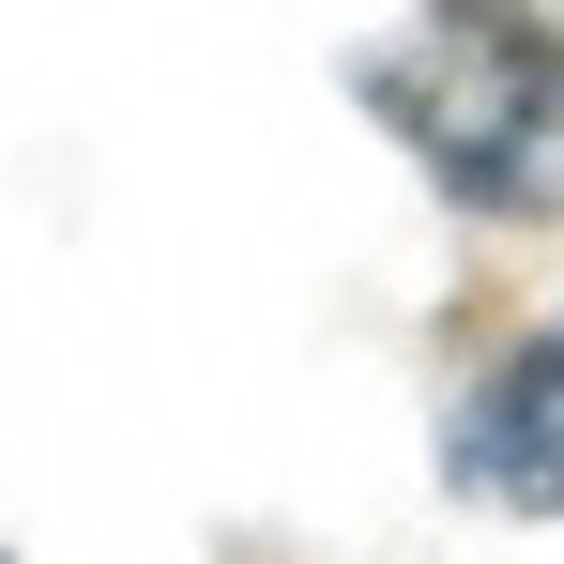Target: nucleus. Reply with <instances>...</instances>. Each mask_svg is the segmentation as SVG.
<instances>
[{
	"instance_id": "obj_1",
	"label": "nucleus",
	"mask_w": 564,
	"mask_h": 564,
	"mask_svg": "<svg viewBox=\"0 0 564 564\" xmlns=\"http://www.w3.org/2000/svg\"><path fill=\"white\" fill-rule=\"evenodd\" d=\"M367 122L503 229H564V15L550 0H412L351 62Z\"/></svg>"
},
{
	"instance_id": "obj_2",
	"label": "nucleus",
	"mask_w": 564,
	"mask_h": 564,
	"mask_svg": "<svg viewBox=\"0 0 564 564\" xmlns=\"http://www.w3.org/2000/svg\"><path fill=\"white\" fill-rule=\"evenodd\" d=\"M443 473H458L488 519H564V321H534V336L458 397Z\"/></svg>"
}]
</instances>
